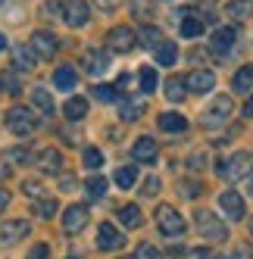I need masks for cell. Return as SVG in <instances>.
I'll use <instances>...</instances> for the list:
<instances>
[{
	"instance_id": "cell-41",
	"label": "cell",
	"mask_w": 253,
	"mask_h": 259,
	"mask_svg": "<svg viewBox=\"0 0 253 259\" xmlns=\"http://www.w3.org/2000/svg\"><path fill=\"white\" fill-rule=\"evenodd\" d=\"M44 16H47L50 22L63 19V4H57V0H50V4H44Z\"/></svg>"
},
{
	"instance_id": "cell-40",
	"label": "cell",
	"mask_w": 253,
	"mask_h": 259,
	"mask_svg": "<svg viewBox=\"0 0 253 259\" xmlns=\"http://www.w3.org/2000/svg\"><path fill=\"white\" fill-rule=\"evenodd\" d=\"M135 259H159V250H156L153 244H138Z\"/></svg>"
},
{
	"instance_id": "cell-31",
	"label": "cell",
	"mask_w": 253,
	"mask_h": 259,
	"mask_svg": "<svg viewBox=\"0 0 253 259\" xmlns=\"http://www.w3.org/2000/svg\"><path fill=\"white\" fill-rule=\"evenodd\" d=\"M31 103L38 106V109H41L44 116H50V113H53V97L47 94L44 88H31Z\"/></svg>"
},
{
	"instance_id": "cell-25",
	"label": "cell",
	"mask_w": 253,
	"mask_h": 259,
	"mask_svg": "<svg viewBox=\"0 0 253 259\" xmlns=\"http://www.w3.org/2000/svg\"><path fill=\"white\" fill-rule=\"evenodd\" d=\"M85 113H88V100H85V97H72V100H66V106H63V116H66L69 122L85 119Z\"/></svg>"
},
{
	"instance_id": "cell-32",
	"label": "cell",
	"mask_w": 253,
	"mask_h": 259,
	"mask_svg": "<svg viewBox=\"0 0 253 259\" xmlns=\"http://www.w3.org/2000/svg\"><path fill=\"white\" fill-rule=\"evenodd\" d=\"M34 215L53 219V215H57V200H50V197H34Z\"/></svg>"
},
{
	"instance_id": "cell-36",
	"label": "cell",
	"mask_w": 253,
	"mask_h": 259,
	"mask_svg": "<svg viewBox=\"0 0 253 259\" xmlns=\"http://www.w3.org/2000/svg\"><path fill=\"white\" fill-rule=\"evenodd\" d=\"M4 159H7L10 165H22V162H28V159H31V153L25 150V147H10V150L4 153Z\"/></svg>"
},
{
	"instance_id": "cell-27",
	"label": "cell",
	"mask_w": 253,
	"mask_h": 259,
	"mask_svg": "<svg viewBox=\"0 0 253 259\" xmlns=\"http://www.w3.org/2000/svg\"><path fill=\"white\" fill-rule=\"evenodd\" d=\"M185 94H188V81L185 78H166V97L172 100V103H182L185 100Z\"/></svg>"
},
{
	"instance_id": "cell-34",
	"label": "cell",
	"mask_w": 253,
	"mask_h": 259,
	"mask_svg": "<svg viewBox=\"0 0 253 259\" xmlns=\"http://www.w3.org/2000/svg\"><path fill=\"white\" fill-rule=\"evenodd\" d=\"M85 191H88V197L91 200H100L103 194H106V178H100V175H91L85 181Z\"/></svg>"
},
{
	"instance_id": "cell-22",
	"label": "cell",
	"mask_w": 253,
	"mask_h": 259,
	"mask_svg": "<svg viewBox=\"0 0 253 259\" xmlns=\"http://www.w3.org/2000/svg\"><path fill=\"white\" fill-rule=\"evenodd\" d=\"M159 128H162V132H169V135H178V132H185V128H188V119L182 113H162L159 116Z\"/></svg>"
},
{
	"instance_id": "cell-18",
	"label": "cell",
	"mask_w": 253,
	"mask_h": 259,
	"mask_svg": "<svg viewBox=\"0 0 253 259\" xmlns=\"http://www.w3.org/2000/svg\"><path fill=\"white\" fill-rule=\"evenodd\" d=\"M132 156H135L138 162H153V159L159 156V144H156L153 138H138V141L132 144Z\"/></svg>"
},
{
	"instance_id": "cell-35",
	"label": "cell",
	"mask_w": 253,
	"mask_h": 259,
	"mask_svg": "<svg viewBox=\"0 0 253 259\" xmlns=\"http://www.w3.org/2000/svg\"><path fill=\"white\" fill-rule=\"evenodd\" d=\"M135 181H138V169H132V165H122V169H116V184H119V188L129 191Z\"/></svg>"
},
{
	"instance_id": "cell-48",
	"label": "cell",
	"mask_w": 253,
	"mask_h": 259,
	"mask_svg": "<svg viewBox=\"0 0 253 259\" xmlns=\"http://www.w3.org/2000/svg\"><path fill=\"white\" fill-rule=\"evenodd\" d=\"M244 116H253V97H250V100L244 103Z\"/></svg>"
},
{
	"instance_id": "cell-8",
	"label": "cell",
	"mask_w": 253,
	"mask_h": 259,
	"mask_svg": "<svg viewBox=\"0 0 253 259\" xmlns=\"http://www.w3.org/2000/svg\"><path fill=\"white\" fill-rule=\"evenodd\" d=\"M106 44H110V50H116V53H129L138 44V31L125 28V25H116V28H110V34H106Z\"/></svg>"
},
{
	"instance_id": "cell-43",
	"label": "cell",
	"mask_w": 253,
	"mask_h": 259,
	"mask_svg": "<svg viewBox=\"0 0 253 259\" xmlns=\"http://www.w3.org/2000/svg\"><path fill=\"white\" fill-rule=\"evenodd\" d=\"M22 191H25L28 197H41V194H44L41 181H22Z\"/></svg>"
},
{
	"instance_id": "cell-42",
	"label": "cell",
	"mask_w": 253,
	"mask_h": 259,
	"mask_svg": "<svg viewBox=\"0 0 253 259\" xmlns=\"http://www.w3.org/2000/svg\"><path fill=\"white\" fill-rule=\"evenodd\" d=\"M141 194L144 197H156L159 194V178H147V181H144V188H141Z\"/></svg>"
},
{
	"instance_id": "cell-5",
	"label": "cell",
	"mask_w": 253,
	"mask_h": 259,
	"mask_svg": "<svg viewBox=\"0 0 253 259\" xmlns=\"http://www.w3.org/2000/svg\"><path fill=\"white\" fill-rule=\"evenodd\" d=\"M175 19H178V25H182V38H200L203 28H206V22H209V16H197L188 7V10H178Z\"/></svg>"
},
{
	"instance_id": "cell-14",
	"label": "cell",
	"mask_w": 253,
	"mask_h": 259,
	"mask_svg": "<svg viewBox=\"0 0 253 259\" xmlns=\"http://www.w3.org/2000/svg\"><path fill=\"white\" fill-rule=\"evenodd\" d=\"M85 225H88V209L81 206V203H75V206H69L63 212V231L66 234H78Z\"/></svg>"
},
{
	"instance_id": "cell-11",
	"label": "cell",
	"mask_w": 253,
	"mask_h": 259,
	"mask_svg": "<svg viewBox=\"0 0 253 259\" xmlns=\"http://www.w3.org/2000/svg\"><path fill=\"white\" fill-rule=\"evenodd\" d=\"M219 206H222L225 215L234 219V222H241V219L247 215V206H244V200H241L238 191H222V194H219Z\"/></svg>"
},
{
	"instance_id": "cell-15",
	"label": "cell",
	"mask_w": 253,
	"mask_h": 259,
	"mask_svg": "<svg viewBox=\"0 0 253 259\" xmlns=\"http://www.w3.org/2000/svg\"><path fill=\"white\" fill-rule=\"evenodd\" d=\"M234 113V103H231V97H225V94H219V97H216L213 100V106L206 109V125H219V122H225L228 116Z\"/></svg>"
},
{
	"instance_id": "cell-39",
	"label": "cell",
	"mask_w": 253,
	"mask_h": 259,
	"mask_svg": "<svg viewBox=\"0 0 253 259\" xmlns=\"http://www.w3.org/2000/svg\"><path fill=\"white\" fill-rule=\"evenodd\" d=\"M85 165H88V169H100V165H103V153L97 150V147H88V150H85Z\"/></svg>"
},
{
	"instance_id": "cell-23",
	"label": "cell",
	"mask_w": 253,
	"mask_h": 259,
	"mask_svg": "<svg viewBox=\"0 0 253 259\" xmlns=\"http://www.w3.org/2000/svg\"><path fill=\"white\" fill-rule=\"evenodd\" d=\"M119 222H122L125 228H141V222H144L141 206H135V203H125V206L119 209Z\"/></svg>"
},
{
	"instance_id": "cell-44",
	"label": "cell",
	"mask_w": 253,
	"mask_h": 259,
	"mask_svg": "<svg viewBox=\"0 0 253 259\" xmlns=\"http://www.w3.org/2000/svg\"><path fill=\"white\" fill-rule=\"evenodd\" d=\"M47 256H50V247H47V244H34L25 259H47Z\"/></svg>"
},
{
	"instance_id": "cell-13",
	"label": "cell",
	"mask_w": 253,
	"mask_h": 259,
	"mask_svg": "<svg viewBox=\"0 0 253 259\" xmlns=\"http://www.w3.org/2000/svg\"><path fill=\"white\" fill-rule=\"evenodd\" d=\"M81 66H85L88 75H103V72L110 69V53L106 50H85Z\"/></svg>"
},
{
	"instance_id": "cell-53",
	"label": "cell",
	"mask_w": 253,
	"mask_h": 259,
	"mask_svg": "<svg viewBox=\"0 0 253 259\" xmlns=\"http://www.w3.org/2000/svg\"><path fill=\"white\" fill-rule=\"evenodd\" d=\"M0 4H4V0H0Z\"/></svg>"
},
{
	"instance_id": "cell-50",
	"label": "cell",
	"mask_w": 253,
	"mask_h": 259,
	"mask_svg": "<svg viewBox=\"0 0 253 259\" xmlns=\"http://www.w3.org/2000/svg\"><path fill=\"white\" fill-rule=\"evenodd\" d=\"M7 47V38H4V34H0V50H4Z\"/></svg>"
},
{
	"instance_id": "cell-45",
	"label": "cell",
	"mask_w": 253,
	"mask_h": 259,
	"mask_svg": "<svg viewBox=\"0 0 253 259\" xmlns=\"http://www.w3.org/2000/svg\"><path fill=\"white\" fill-rule=\"evenodd\" d=\"M4 84H7V91H10V94H19V78H16V72H7Z\"/></svg>"
},
{
	"instance_id": "cell-2",
	"label": "cell",
	"mask_w": 253,
	"mask_h": 259,
	"mask_svg": "<svg viewBox=\"0 0 253 259\" xmlns=\"http://www.w3.org/2000/svg\"><path fill=\"white\" fill-rule=\"evenodd\" d=\"M7 128L13 135H31L34 128H38V119H34L31 109L25 106H13L10 113H7Z\"/></svg>"
},
{
	"instance_id": "cell-28",
	"label": "cell",
	"mask_w": 253,
	"mask_h": 259,
	"mask_svg": "<svg viewBox=\"0 0 253 259\" xmlns=\"http://www.w3.org/2000/svg\"><path fill=\"white\" fill-rule=\"evenodd\" d=\"M231 88H234V91H241V94H247V91L253 88V66H241L238 72H234Z\"/></svg>"
},
{
	"instance_id": "cell-49",
	"label": "cell",
	"mask_w": 253,
	"mask_h": 259,
	"mask_svg": "<svg viewBox=\"0 0 253 259\" xmlns=\"http://www.w3.org/2000/svg\"><path fill=\"white\" fill-rule=\"evenodd\" d=\"M247 194H250V197H253V178H250V184H247Z\"/></svg>"
},
{
	"instance_id": "cell-6",
	"label": "cell",
	"mask_w": 253,
	"mask_h": 259,
	"mask_svg": "<svg viewBox=\"0 0 253 259\" xmlns=\"http://www.w3.org/2000/svg\"><path fill=\"white\" fill-rule=\"evenodd\" d=\"M31 231L28 225V219H7L4 225H0V247H13V244H19V240Z\"/></svg>"
},
{
	"instance_id": "cell-47",
	"label": "cell",
	"mask_w": 253,
	"mask_h": 259,
	"mask_svg": "<svg viewBox=\"0 0 253 259\" xmlns=\"http://www.w3.org/2000/svg\"><path fill=\"white\" fill-rule=\"evenodd\" d=\"M7 203H10V194H7V188H0V212L7 209Z\"/></svg>"
},
{
	"instance_id": "cell-21",
	"label": "cell",
	"mask_w": 253,
	"mask_h": 259,
	"mask_svg": "<svg viewBox=\"0 0 253 259\" xmlns=\"http://www.w3.org/2000/svg\"><path fill=\"white\" fill-rule=\"evenodd\" d=\"M162 41H166V38H162V31H159L156 25H144V28L138 31V44L147 47V50H156Z\"/></svg>"
},
{
	"instance_id": "cell-9",
	"label": "cell",
	"mask_w": 253,
	"mask_h": 259,
	"mask_svg": "<svg viewBox=\"0 0 253 259\" xmlns=\"http://www.w3.org/2000/svg\"><path fill=\"white\" fill-rule=\"evenodd\" d=\"M31 50L38 53V60H53L60 53V41L50 31H34L31 34Z\"/></svg>"
},
{
	"instance_id": "cell-54",
	"label": "cell",
	"mask_w": 253,
	"mask_h": 259,
	"mask_svg": "<svg viewBox=\"0 0 253 259\" xmlns=\"http://www.w3.org/2000/svg\"><path fill=\"white\" fill-rule=\"evenodd\" d=\"M209 4H213V0H209Z\"/></svg>"
},
{
	"instance_id": "cell-12",
	"label": "cell",
	"mask_w": 253,
	"mask_h": 259,
	"mask_svg": "<svg viewBox=\"0 0 253 259\" xmlns=\"http://www.w3.org/2000/svg\"><path fill=\"white\" fill-rule=\"evenodd\" d=\"M185 81H188V91H191V94H209V91L216 88V72L197 69V72H191Z\"/></svg>"
},
{
	"instance_id": "cell-7",
	"label": "cell",
	"mask_w": 253,
	"mask_h": 259,
	"mask_svg": "<svg viewBox=\"0 0 253 259\" xmlns=\"http://www.w3.org/2000/svg\"><path fill=\"white\" fill-rule=\"evenodd\" d=\"M88 19H91V7L85 0H66L63 4V22L69 28H81V25H88Z\"/></svg>"
},
{
	"instance_id": "cell-19",
	"label": "cell",
	"mask_w": 253,
	"mask_h": 259,
	"mask_svg": "<svg viewBox=\"0 0 253 259\" xmlns=\"http://www.w3.org/2000/svg\"><path fill=\"white\" fill-rule=\"evenodd\" d=\"M234 47V28H216L213 31V38H209V50L213 53H219V57H225V53Z\"/></svg>"
},
{
	"instance_id": "cell-33",
	"label": "cell",
	"mask_w": 253,
	"mask_h": 259,
	"mask_svg": "<svg viewBox=\"0 0 253 259\" xmlns=\"http://www.w3.org/2000/svg\"><path fill=\"white\" fill-rule=\"evenodd\" d=\"M91 94H94V100H100V103H116V100H119V88H116V84H97Z\"/></svg>"
},
{
	"instance_id": "cell-3",
	"label": "cell",
	"mask_w": 253,
	"mask_h": 259,
	"mask_svg": "<svg viewBox=\"0 0 253 259\" xmlns=\"http://www.w3.org/2000/svg\"><path fill=\"white\" fill-rule=\"evenodd\" d=\"M156 225H159V231L166 234V237H175V234H182L188 228L185 219H182V212H178L175 206H159L156 209Z\"/></svg>"
},
{
	"instance_id": "cell-1",
	"label": "cell",
	"mask_w": 253,
	"mask_h": 259,
	"mask_svg": "<svg viewBox=\"0 0 253 259\" xmlns=\"http://www.w3.org/2000/svg\"><path fill=\"white\" fill-rule=\"evenodd\" d=\"M216 175L225 181H241V178L253 175V153L238 150V153H231V159H219L216 162Z\"/></svg>"
},
{
	"instance_id": "cell-46",
	"label": "cell",
	"mask_w": 253,
	"mask_h": 259,
	"mask_svg": "<svg viewBox=\"0 0 253 259\" xmlns=\"http://www.w3.org/2000/svg\"><path fill=\"white\" fill-rule=\"evenodd\" d=\"M94 4H97L100 10H106V13H110V10H116V7L122 4V0H94Z\"/></svg>"
},
{
	"instance_id": "cell-37",
	"label": "cell",
	"mask_w": 253,
	"mask_h": 259,
	"mask_svg": "<svg viewBox=\"0 0 253 259\" xmlns=\"http://www.w3.org/2000/svg\"><path fill=\"white\" fill-rule=\"evenodd\" d=\"M132 13L138 16V19H153V7H150V0H132Z\"/></svg>"
},
{
	"instance_id": "cell-10",
	"label": "cell",
	"mask_w": 253,
	"mask_h": 259,
	"mask_svg": "<svg viewBox=\"0 0 253 259\" xmlns=\"http://www.w3.org/2000/svg\"><path fill=\"white\" fill-rule=\"evenodd\" d=\"M97 247H100L103 253L122 250V247H125V237H122V231H116V225H110V222H103V225L97 228Z\"/></svg>"
},
{
	"instance_id": "cell-30",
	"label": "cell",
	"mask_w": 253,
	"mask_h": 259,
	"mask_svg": "<svg viewBox=\"0 0 253 259\" xmlns=\"http://www.w3.org/2000/svg\"><path fill=\"white\" fill-rule=\"evenodd\" d=\"M156 69L153 66H141V75H138V84H141V94H153L156 91Z\"/></svg>"
},
{
	"instance_id": "cell-52",
	"label": "cell",
	"mask_w": 253,
	"mask_h": 259,
	"mask_svg": "<svg viewBox=\"0 0 253 259\" xmlns=\"http://www.w3.org/2000/svg\"><path fill=\"white\" fill-rule=\"evenodd\" d=\"M0 88H4V81H0Z\"/></svg>"
},
{
	"instance_id": "cell-17",
	"label": "cell",
	"mask_w": 253,
	"mask_h": 259,
	"mask_svg": "<svg viewBox=\"0 0 253 259\" xmlns=\"http://www.w3.org/2000/svg\"><path fill=\"white\" fill-rule=\"evenodd\" d=\"M34 63H38V53L31 50V44H16V47H13V69L31 72Z\"/></svg>"
},
{
	"instance_id": "cell-20",
	"label": "cell",
	"mask_w": 253,
	"mask_h": 259,
	"mask_svg": "<svg viewBox=\"0 0 253 259\" xmlns=\"http://www.w3.org/2000/svg\"><path fill=\"white\" fill-rule=\"evenodd\" d=\"M141 113H144V100H141V97H125V100L119 103V116H122V122H138Z\"/></svg>"
},
{
	"instance_id": "cell-51",
	"label": "cell",
	"mask_w": 253,
	"mask_h": 259,
	"mask_svg": "<svg viewBox=\"0 0 253 259\" xmlns=\"http://www.w3.org/2000/svg\"><path fill=\"white\" fill-rule=\"evenodd\" d=\"M250 234H253V219H250Z\"/></svg>"
},
{
	"instance_id": "cell-4",
	"label": "cell",
	"mask_w": 253,
	"mask_h": 259,
	"mask_svg": "<svg viewBox=\"0 0 253 259\" xmlns=\"http://www.w3.org/2000/svg\"><path fill=\"white\" fill-rule=\"evenodd\" d=\"M197 231H200L206 240H213V244H222V240L228 237V228L213 212H197Z\"/></svg>"
},
{
	"instance_id": "cell-38",
	"label": "cell",
	"mask_w": 253,
	"mask_h": 259,
	"mask_svg": "<svg viewBox=\"0 0 253 259\" xmlns=\"http://www.w3.org/2000/svg\"><path fill=\"white\" fill-rule=\"evenodd\" d=\"M178 191H182V197L194 200V197L203 194V184H200V181H182V184H178Z\"/></svg>"
},
{
	"instance_id": "cell-29",
	"label": "cell",
	"mask_w": 253,
	"mask_h": 259,
	"mask_svg": "<svg viewBox=\"0 0 253 259\" xmlns=\"http://www.w3.org/2000/svg\"><path fill=\"white\" fill-rule=\"evenodd\" d=\"M250 0H231V4L225 7V16H228V19L231 22H244L247 19V16H250Z\"/></svg>"
},
{
	"instance_id": "cell-24",
	"label": "cell",
	"mask_w": 253,
	"mask_h": 259,
	"mask_svg": "<svg viewBox=\"0 0 253 259\" xmlns=\"http://www.w3.org/2000/svg\"><path fill=\"white\" fill-rule=\"evenodd\" d=\"M75 81H78V75H75V69H72V66H60L57 72H53V84H57L60 91H72Z\"/></svg>"
},
{
	"instance_id": "cell-16",
	"label": "cell",
	"mask_w": 253,
	"mask_h": 259,
	"mask_svg": "<svg viewBox=\"0 0 253 259\" xmlns=\"http://www.w3.org/2000/svg\"><path fill=\"white\" fill-rule=\"evenodd\" d=\"M34 162H38V169H41L44 175H57V172L63 169V153L57 150V147H47V150L38 153V159H34Z\"/></svg>"
},
{
	"instance_id": "cell-26",
	"label": "cell",
	"mask_w": 253,
	"mask_h": 259,
	"mask_svg": "<svg viewBox=\"0 0 253 259\" xmlns=\"http://www.w3.org/2000/svg\"><path fill=\"white\" fill-rule=\"evenodd\" d=\"M153 57H156L159 66H175V60H178V47H175L172 41H162V44L153 50Z\"/></svg>"
}]
</instances>
